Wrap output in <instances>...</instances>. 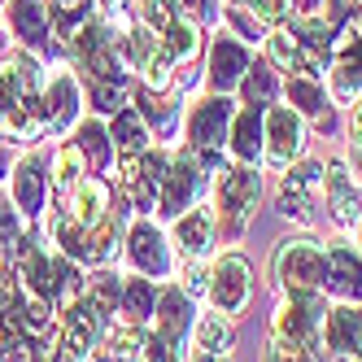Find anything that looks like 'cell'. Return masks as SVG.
<instances>
[{"instance_id":"cell-21","label":"cell","mask_w":362,"mask_h":362,"mask_svg":"<svg viewBox=\"0 0 362 362\" xmlns=\"http://www.w3.org/2000/svg\"><path fill=\"white\" fill-rule=\"evenodd\" d=\"M327 345L336 354L362 358V310H327Z\"/></svg>"},{"instance_id":"cell-22","label":"cell","mask_w":362,"mask_h":362,"mask_svg":"<svg viewBox=\"0 0 362 362\" xmlns=\"http://www.w3.org/2000/svg\"><path fill=\"white\" fill-rule=\"evenodd\" d=\"M44 184H48V175H44V162L40 158H27V162L18 166V175H13V201H18L22 214H40Z\"/></svg>"},{"instance_id":"cell-18","label":"cell","mask_w":362,"mask_h":362,"mask_svg":"<svg viewBox=\"0 0 362 362\" xmlns=\"http://www.w3.org/2000/svg\"><path fill=\"white\" fill-rule=\"evenodd\" d=\"M175 240H179V249H184L188 257H205V253H210V245H214V214H210V210H188V214H179Z\"/></svg>"},{"instance_id":"cell-10","label":"cell","mask_w":362,"mask_h":362,"mask_svg":"<svg viewBox=\"0 0 362 362\" xmlns=\"http://www.w3.org/2000/svg\"><path fill=\"white\" fill-rule=\"evenodd\" d=\"M62 205H66V218L79 223L83 231L96 227L100 218L114 210V205H110V188L100 184V179H79V184H74V188L62 197Z\"/></svg>"},{"instance_id":"cell-26","label":"cell","mask_w":362,"mask_h":362,"mask_svg":"<svg viewBox=\"0 0 362 362\" xmlns=\"http://www.w3.org/2000/svg\"><path fill=\"white\" fill-rule=\"evenodd\" d=\"M288 100L297 105V114H305V118H315L319 127H327V100H323V88L310 79V74H297V79H288Z\"/></svg>"},{"instance_id":"cell-25","label":"cell","mask_w":362,"mask_h":362,"mask_svg":"<svg viewBox=\"0 0 362 362\" xmlns=\"http://www.w3.org/2000/svg\"><path fill=\"white\" fill-rule=\"evenodd\" d=\"M262 114H257V105H249L245 114H236V122H231V153H236L240 162H257V148H262Z\"/></svg>"},{"instance_id":"cell-14","label":"cell","mask_w":362,"mask_h":362,"mask_svg":"<svg viewBox=\"0 0 362 362\" xmlns=\"http://www.w3.org/2000/svg\"><path fill=\"white\" fill-rule=\"evenodd\" d=\"M127 253H132V262L140 275H162L170 267V253H166V240H162V231L153 227V223H140L132 231V240H127Z\"/></svg>"},{"instance_id":"cell-5","label":"cell","mask_w":362,"mask_h":362,"mask_svg":"<svg viewBox=\"0 0 362 362\" xmlns=\"http://www.w3.org/2000/svg\"><path fill=\"white\" fill-rule=\"evenodd\" d=\"M122 53L132 57V66L136 70H144V79H148V88L153 92H162L166 83H170V53H166V44H162V35L153 31V27H136L132 35L122 40Z\"/></svg>"},{"instance_id":"cell-4","label":"cell","mask_w":362,"mask_h":362,"mask_svg":"<svg viewBox=\"0 0 362 362\" xmlns=\"http://www.w3.org/2000/svg\"><path fill=\"white\" fill-rule=\"evenodd\" d=\"M166 158L162 153H132L122 162V192L132 197L136 210H153V201H162V184H166Z\"/></svg>"},{"instance_id":"cell-2","label":"cell","mask_w":362,"mask_h":362,"mask_svg":"<svg viewBox=\"0 0 362 362\" xmlns=\"http://www.w3.org/2000/svg\"><path fill=\"white\" fill-rule=\"evenodd\" d=\"M275 275L293 297H310L327 284V257L310 240H284V249L275 257Z\"/></svg>"},{"instance_id":"cell-38","label":"cell","mask_w":362,"mask_h":362,"mask_svg":"<svg viewBox=\"0 0 362 362\" xmlns=\"http://www.w3.org/2000/svg\"><path fill=\"white\" fill-rule=\"evenodd\" d=\"M275 96V74L267 70V66H249V74H245V100L249 105H267V100Z\"/></svg>"},{"instance_id":"cell-11","label":"cell","mask_w":362,"mask_h":362,"mask_svg":"<svg viewBox=\"0 0 362 362\" xmlns=\"http://www.w3.org/2000/svg\"><path fill=\"white\" fill-rule=\"evenodd\" d=\"M327 210L336 214V223H341V227L362 223V192H358L354 179H349L345 162H332L327 166Z\"/></svg>"},{"instance_id":"cell-45","label":"cell","mask_w":362,"mask_h":362,"mask_svg":"<svg viewBox=\"0 0 362 362\" xmlns=\"http://www.w3.org/2000/svg\"><path fill=\"white\" fill-rule=\"evenodd\" d=\"M201 362H223V354H201Z\"/></svg>"},{"instance_id":"cell-15","label":"cell","mask_w":362,"mask_h":362,"mask_svg":"<svg viewBox=\"0 0 362 362\" xmlns=\"http://www.w3.org/2000/svg\"><path fill=\"white\" fill-rule=\"evenodd\" d=\"M301 148V118L297 110H271L267 114V158L271 162H288Z\"/></svg>"},{"instance_id":"cell-44","label":"cell","mask_w":362,"mask_h":362,"mask_svg":"<svg viewBox=\"0 0 362 362\" xmlns=\"http://www.w3.org/2000/svg\"><path fill=\"white\" fill-rule=\"evenodd\" d=\"M354 136H358V148H362V110H358V118H354Z\"/></svg>"},{"instance_id":"cell-46","label":"cell","mask_w":362,"mask_h":362,"mask_svg":"<svg viewBox=\"0 0 362 362\" xmlns=\"http://www.w3.org/2000/svg\"><path fill=\"white\" fill-rule=\"evenodd\" d=\"M297 5H301V9H315V5H319V0H297Z\"/></svg>"},{"instance_id":"cell-27","label":"cell","mask_w":362,"mask_h":362,"mask_svg":"<svg viewBox=\"0 0 362 362\" xmlns=\"http://www.w3.org/2000/svg\"><path fill=\"white\" fill-rule=\"evenodd\" d=\"M267 48H271V57H275L284 70H319V62L305 53V44H301L293 31H275Z\"/></svg>"},{"instance_id":"cell-48","label":"cell","mask_w":362,"mask_h":362,"mask_svg":"<svg viewBox=\"0 0 362 362\" xmlns=\"http://www.w3.org/2000/svg\"><path fill=\"white\" fill-rule=\"evenodd\" d=\"M100 5H105V9H114V5H118V0H100Z\"/></svg>"},{"instance_id":"cell-37","label":"cell","mask_w":362,"mask_h":362,"mask_svg":"<svg viewBox=\"0 0 362 362\" xmlns=\"http://www.w3.org/2000/svg\"><path fill=\"white\" fill-rule=\"evenodd\" d=\"M236 9L249 13L257 27H262V22H271V27H275V22L288 18V0H236Z\"/></svg>"},{"instance_id":"cell-23","label":"cell","mask_w":362,"mask_h":362,"mask_svg":"<svg viewBox=\"0 0 362 362\" xmlns=\"http://www.w3.org/2000/svg\"><path fill=\"white\" fill-rule=\"evenodd\" d=\"M79 114V88H74L70 74H57L48 83V132H66Z\"/></svg>"},{"instance_id":"cell-33","label":"cell","mask_w":362,"mask_h":362,"mask_svg":"<svg viewBox=\"0 0 362 362\" xmlns=\"http://www.w3.org/2000/svg\"><path fill=\"white\" fill-rule=\"evenodd\" d=\"M83 297L100 310V315H114V310H118V297H122V288H118V275H92L88 279V288H83Z\"/></svg>"},{"instance_id":"cell-47","label":"cell","mask_w":362,"mask_h":362,"mask_svg":"<svg viewBox=\"0 0 362 362\" xmlns=\"http://www.w3.org/2000/svg\"><path fill=\"white\" fill-rule=\"evenodd\" d=\"M57 5H62V9H74V5H79V0H57Z\"/></svg>"},{"instance_id":"cell-9","label":"cell","mask_w":362,"mask_h":362,"mask_svg":"<svg viewBox=\"0 0 362 362\" xmlns=\"http://www.w3.org/2000/svg\"><path fill=\"white\" fill-rule=\"evenodd\" d=\"M110 354L118 362H170L175 345L162 332H144V327H122L110 336Z\"/></svg>"},{"instance_id":"cell-43","label":"cell","mask_w":362,"mask_h":362,"mask_svg":"<svg viewBox=\"0 0 362 362\" xmlns=\"http://www.w3.org/2000/svg\"><path fill=\"white\" fill-rule=\"evenodd\" d=\"M184 284H188V293H197L201 284H205V271H197V267H192V271H184Z\"/></svg>"},{"instance_id":"cell-50","label":"cell","mask_w":362,"mask_h":362,"mask_svg":"<svg viewBox=\"0 0 362 362\" xmlns=\"http://www.w3.org/2000/svg\"><path fill=\"white\" fill-rule=\"evenodd\" d=\"M354 5H362V0H354Z\"/></svg>"},{"instance_id":"cell-6","label":"cell","mask_w":362,"mask_h":362,"mask_svg":"<svg viewBox=\"0 0 362 362\" xmlns=\"http://www.w3.org/2000/svg\"><path fill=\"white\" fill-rule=\"evenodd\" d=\"M249 293H253V279H249L245 257H223L210 271V301L218 315H240L249 305Z\"/></svg>"},{"instance_id":"cell-20","label":"cell","mask_w":362,"mask_h":362,"mask_svg":"<svg viewBox=\"0 0 362 362\" xmlns=\"http://www.w3.org/2000/svg\"><path fill=\"white\" fill-rule=\"evenodd\" d=\"M327 288L341 297H362V257L354 249L327 253Z\"/></svg>"},{"instance_id":"cell-42","label":"cell","mask_w":362,"mask_h":362,"mask_svg":"<svg viewBox=\"0 0 362 362\" xmlns=\"http://www.w3.org/2000/svg\"><path fill=\"white\" fill-rule=\"evenodd\" d=\"M184 9H188L192 22H214V18H218V5H214V0H184Z\"/></svg>"},{"instance_id":"cell-49","label":"cell","mask_w":362,"mask_h":362,"mask_svg":"<svg viewBox=\"0 0 362 362\" xmlns=\"http://www.w3.org/2000/svg\"><path fill=\"white\" fill-rule=\"evenodd\" d=\"M0 175H5V158H0Z\"/></svg>"},{"instance_id":"cell-34","label":"cell","mask_w":362,"mask_h":362,"mask_svg":"<svg viewBox=\"0 0 362 362\" xmlns=\"http://www.w3.org/2000/svg\"><path fill=\"white\" fill-rule=\"evenodd\" d=\"M122 310L132 315V323H144L153 315V284L148 279H127L122 288Z\"/></svg>"},{"instance_id":"cell-8","label":"cell","mask_w":362,"mask_h":362,"mask_svg":"<svg viewBox=\"0 0 362 362\" xmlns=\"http://www.w3.org/2000/svg\"><path fill=\"white\" fill-rule=\"evenodd\" d=\"M319 192H323V166H319V162H305V166H297L288 179H284V188H279V210L288 214V218L310 223V218H315Z\"/></svg>"},{"instance_id":"cell-40","label":"cell","mask_w":362,"mask_h":362,"mask_svg":"<svg viewBox=\"0 0 362 362\" xmlns=\"http://www.w3.org/2000/svg\"><path fill=\"white\" fill-rule=\"evenodd\" d=\"M0 249H5V253H18L22 249V227H18V218H13L9 205H0Z\"/></svg>"},{"instance_id":"cell-41","label":"cell","mask_w":362,"mask_h":362,"mask_svg":"<svg viewBox=\"0 0 362 362\" xmlns=\"http://www.w3.org/2000/svg\"><path fill=\"white\" fill-rule=\"evenodd\" d=\"M92 100H96L100 110L118 114V110H122V100H127V92H122V83H92Z\"/></svg>"},{"instance_id":"cell-1","label":"cell","mask_w":362,"mask_h":362,"mask_svg":"<svg viewBox=\"0 0 362 362\" xmlns=\"http://www.w3.org/2000/svg\"><path fill=\"white\" fill-rule=\"evenodd\" d=\"M48 127L40 100V74L31 57H18L13 66H0V132L5 136H35Z\"/></svg>"},{"instance_id":"cell-12","label":"cell","mask_w":362,"mask_h":362,"mask_svg":"<svg viewBox=\"0 0 362 362\" xmlns=\"http://www.w3.org/2000/svg\"><path fill=\"white\" fill-rule=\"evenodd\" d=\"M323 315H327V310L315 301V293H310V297H293V301H284V310H279V336H288V341L310 345V341L319 336Z\"/></svg>"},{"instance_id":"cell-19","label":"cell","mask_w":362,"mask_h":362,"mask_svg":"<svg viewBox=\"0 0 362 362\" xmlns=\"http://www.w3.org/2000/svg\"><path fill=\"white\" fill-rule=\"evenodd\" d=\"M188 323H192V301L184 297V288H170L158 297V332L166 336L170 345H179L188 336Z\"/></svg>"},{"instance_id":"cell-7","label":"cell","mask_w":362,"mask_h":362,"mask_svg":"<svg viewBox=\"0 0 362 362\" xmlns=\"http://www.w3.org/2000/svg\"><path fill=\"white\" fill-rule=\"evenodd\" d=\"M257 175L253 170H223L218 179V210H223V227L227 231H240L257 205Z\"/></svg>"},{"instance_id":"cell-17","label":"cell","mask_w":362,"mask_h":362,"mask_svg":"<svg viewBox=\"0 0 362 362\" xmlns=\"http://www.w3.org/2000/svg\"><path fill=\"white\" fill-rule=\"evenodd\" d=\"M245 70H249V53H245V44L218 35V40H214V48H210V83L227 92V88L236 83Z\"/></svg>"},{"instance_id":"cell-30","label":"cell","mask_w":362,"mask_h":362,"mask_svg":"<svg viewBox=\"0 0 362 362\" xmlns=\"http://www.w3.org/2000/svg\"><path fill=\"white\" fill-rule=\"evenodd\" d=\"M110 136L118 140V148H122V153H144V144H148L144 122H140V114H132V110H118L114 132H110Z\"/></svg>"},{"instance_id":"cell-31","label":"cell","mask_w":362,"mask_h":362,"mask_svg":"<svg viewBox=\"0 0 362 362\" xmlns=\"http://www.w3.org/2000/svg\"><path fill=\"white\" fill-rule=\"evenodd\" d=\"M162 44H166V53H170L175 62L192 57V53H197V44H201V40H197V22L184 13V18L175 22V27H166V31H162Z\"/></svg>"},{"instance_id":"cell-32","label":"cell","mask_w":362,"mask_h":362,"mask_svg":"<svg viewBox=\"0 0 362 362\" xmlns=\"http://www.w3.org/2000/svg\"><path fill=\"white\" fill-rule=\"evenodd\" d=\"M79 179H83V153H79V144L62 148L57 153V166H53V188H57V197H66Z\"/></svg>"},{"instance_id":"cell-28","label":"cell","mask_w":362,"mask_h":362,"mask_svg":"<svg viewBox=\"0 0 362 362\" xmlns=\"http://www.w3.org/2000/svg\"><path fill=\"white\" fill-rule=\"evenodd\" d=\"M79 153L92 170H105L110 166V132L100 122H83L79 127Z\"/></svg>"},{"instance_id":"cell-24","label":"cell","mask_w":362,"mask_h":362,"mask_svg":"<svg viewBox=\"0 0 362 362\" xmlns=\"http://www.w3.org/2000/svg\"><path fill=\"white\" fill-rule=\"evenodd\" d=\"M48 22V0H13V35H22V44H44Z\"/></svg>"},{"instance_id":"cell-13","label":"cell","mask_w":362,"mask_h":362,"mask_svg":"<svg viewBox=\"0 0 362 362\" xmlns=\"http://www.w3.org/2000/svg\"><path fill=\"white\" fill-rule=\"evenodd\" d=\"M201 162L197 158H188V153H184V158H175V166L166 170V184H162V210L166 214H184L188 210V201L197 197V184H201Z\"/></svg>"},{"instance_id":"cell-3","label":"cell","mask_w":362,"mask_h":362,"mask_svg":"<svg viewBox=\"0 0 362 362\" xmlns=\"http://www.w3.org/2000/svg\"><path fill=\"white\" fill-rule=\"evenodd\" d=\"M231 127V100L227 96H210L192 110V122H188V136H192V148H197V162L201 166H218L223 162V136Z\"/></svg>"},{"instance_id":"cell-39","label":"cell","mask_w":362,"mask_h":362,"mask_svg":"<svg viewBox=\"0 0 362 362\" xmlns=\"http://www.w3.org/2000/svg\"><path fill=\"white\" fill-rule=\"evenodd\" d=\"M267 362H310V349L301 341H288V336H279L275 332V341L267 349Z\"/></svg>"},{"instance_id":"cell-16","label":"cell","mask_w":362,"mask_h":362,"mask_svg":"<svg viewBox=\"0 0 362 362\" xmlns=\"http://www.w3.org/2000/svg\"><path fill=\"white\" fill-rule=\"evenodd\" d=\"M127 227V210H110L96 227L83 231V245H79V262H105V257L118 249V236Z\"/></svg>"},{"instance_id":"cell-35","label":"cell","mask_w":362,"mask_h":362,"mask_svg":"<svg viewBox=\"0 0 362 362\" xmlns=\"http://www.w3.org/2000/svg\"><path fill=\"white\" fill-rule=\"evenodd\" d=\"M140 9H144V22H148L158 35H162L166 27H175V22L188 13L184 0H140Z\"/></svg>"},{"instance_id":"cell-36","label":"cell","mask_w":362,"mask_h":362,"mask_svg":"<svg viewBox=\"0 0 362 362\" xmlns=\"http://www.w3.org/2000/svg\"><path fill=\"white\" fill-rule=\"evenodd\" d=\"M0 362H35L31 336L22 327H5V332H0Z\"/></svg>"},{"instance_id":"cell-29","label":"cell","mask_w":362,"mask_h":362,"mask_svg":"<svg viewBox=\"0 0 362 362\" xmlns=\"http://www.w3.org/2000/svg\"><path fill=\"white\" fill-rule=\"evenodd\" d=\"M197 349L201 354H227L231 349V323L223 315H205L197 323Z\"/></svg>"},{"instance_id":"cell-51","label":"cell","mask_w":362,"mask_h":362,"mask_svg":"<svg viewBox=\"0 0 362 362\" xmlns=\"http://www.w3.org/2000/svg\"><path fill=\"white\" fill-rule=\"evenodd\" d=\"M0 253H5V249H0Z\"/></svg>"}]
</instances>
